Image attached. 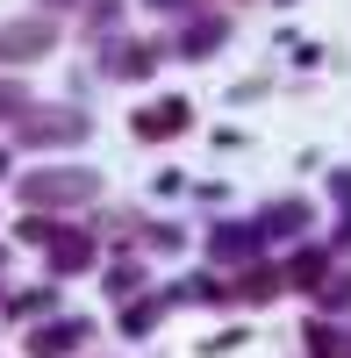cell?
I'll use <instances>...</instances> for the list:
<instances>
[{"mask_svg": "<svg viewBox=\"0 0 351 358\" xmlns=\"http://www.w3.org/2000/svg\"><path fill=\"white\" fill-rule=\"evenodd\" d=\"M308 358H344V344H337L330 322H315V330H308Z\"/></svg>", "mask_w": 351, "mask_h": 358, "instance_id": "cell-14", "label": "cell"}, {"mask_svg": "<svg viewBox=\"0 0 351 358\" xmlns=\"http://www.w3.org/2000/svg\"><path fill=\"white\" fill-rule=\"evenodd\" d=\"M50 8H86L94 22H108V15H115V0H50Z\"/></svg>", "mask_w": 351, "mask_h": 358, "instance_id": "cell-19", "label": "cell"}, {"mask_svg": "<svg viewBox=\"0 0 351 358\" xmlns=\"http://www.w3.org/2000/svg\"><path fill=\"white\" fill-rule=\"evenodd\" d=\"M0 172H8V151H0Z\"/></svg>", "mask_w": 351, "mask_h": 358, "instance_id": "cell-22", "label": "cell"}, {"mask_svg": "<svg viewBox=\"0 0 351 358\" xmlns=\"http://www.w3.org/2000/svg\"><path fill=\"white\" fill-rule=\"evenodd\" d=\"M79 344H86V322L65 315V322H43V330L29 337V358H72Z\"/></svg>", "mask_w": 351, "mask_h": 358, "instance_id": "cell-7", "label": "cell"}, {"mask_svg": "<svg viewBox=\"0 0 351 358\" xmlns=\"http://www.w3.org/2000/svg\"><path fill=\"white\" fill-rule=\"evenodd\" d=\"M0 265H8V251H0Z\"/></svg>", "mask_w": 351, "mask_h": 358, "instance_id": "cell-23", "label": "cell"}, {"mask_svg": "<svg viewBox=\"0 0 351 358\" xmlns=\"http://www.w3.org/2000/svg\"><path fill=\"white\" fill-rule=\"evenodd\" d=\"M151 322H158V301H129V308H122V330H136V337L151 330Z\"/></svg>", "mask_w": 351, "mask_h": 358, "instance_id": "cell-16", "label": "cell"}, {"mask_svg": "<svg viewBox=\"0 0 351 358\" xmlns=\"http://www.w3.org/2000/svg\"><path fill=\"white\" fill-rule=\"evenodd\" d=\"M315 294H323V308H351V273H330Z\"/></svg>", "mask_w": 351, "mask_h": 358, "instance_id": "cell-15", "label": "cell"}, {"mask_svg": "<svg viewBox=\"0 0 351 358\" xmlns=\"http://www.w3.org/2000/svg\"><path fill=\"white\" fill-rule=\"evenodd\" d=\"M222 36H229V22L222 15H201V22L180 29V57H208V50H222Z\"/></svg>", "mask_w": 351, "mask_h": 358, "instance_id": "cell-9", "label": "cell"}, {"mask_svg": "<svg viewBox=\"0 0 351 358\" xmlns=\"http://www.w3.org/2000/svg\"><path fill=\"white\" fill-rule=\"evenodd\" d=\"M187 122H194V108H187L180 94H165V101H143L129 129H136L143 143H165V136H187Z\"/></svg>", "mask_w": 351, "mask_h": 358, "instance_id": "cell-4", "label": "cell"}, {"mask_svg": "<svg viewBox=\"0 0 351 358\" xmlns=\"http://www.w3.org/2000/svg\"><path fill=\"white\" fill-rule=\"evenodd\" d=\"M50 308V287H36V294H22V301H8V315H43Z\"/></svg>", "mask_w": 351, "mask_h": 358, "instance_id": "cell-18", "label": "cell"}, {"mask_svg": "<svg viewBox=\"0 0 351 358\" xmlns=\"http://www.w3.org/2000/svg\"><path fill=\"white\" fill-rule=\"evenodd\" d=\"M8 115H29V94L15 79H0V122H8Z\"/></svg>", "mask_w": 351, "mask_h": 358, "instance_id": "cell-17", "label": "cell"}, {"mask_svg": "<svg viewBox=\"0 0 351 358\" xmlns=\"http://www.w3.org/2000/svg\"><path fill=\"white\" fill-rule=\"evenodd\" d=\"M323 280H330V251H294V258H287V287L315 294Z\"/></svg>", "mask_w": 351, "mask_h": 358, "instance_id": "cell-11", "label": "cell"}, {"mask_svg": "<svg viewBox=\"0 0 351 358\" xmlns=\"http://www.w3.org/2000/svg\"><path fill=\"white\" fill-rule=\"evenodd\" d=\"M308 222H315V215H308V201H301V194H294V201H273L266 215H258V229H266V236H301Z\"/></svg>", "mask_w": 351, "mask_h": 358, "instance_id": "cell-10", "label": "cell"}, {"mask_svg": "<svg viewBox=\"0 0 351 358\" xmlns=\"http://www.w3.org/2000/svg\"><path fill=\"white\" fill-rule=\"evenodd\" d=\"M108 294H115V301H136V294H143V273H136V265H115V273H108Z\"/></svg>", "mask_w": 351, "mask_h": 358, "instance_id": "cell-13", "label": "cell"}, {"mask_svg": "<svg viewBox=\"0 0 351 358\" xmlns=\"http://www.w3.org/2000/svg\"><path fill=\"white\" fill-rule=\"evenodd\" d=\"M330 194H337V208L351 215V172H330Z\"/></svg>", "mask_w": 351, "mask_h": 358, "instance_id": "cell-20", "label": "cell"}, {"mask_svg": "<svg viewBox=\"0 0 351 358\" xmlns=\"http://www.w3.org/2000/svg\"><path fill=\"white\" fill-rule=\"evenodd\" d=\"M86 129H94V122H86L79 108H29V115H22V136L43 143V151H50V143H79Z\"/></svg>", "mask_w": 351, "mask_h": 358, "instance_id": "cell-3", "label": "cell"}, {"mask_svg": "<svg viewBox=\"0 0 351 358\" xmlns=\"http://www.w3.org/2000/svg\"><path fill=\"white\" fill-rule=\"evenodd\" d=\"M280 287H287V273H273V265H251V273H244V287H237V294H244L251 308H266V301H280Z\"/></svg>", "mask_w": 351, "mask_h": 358, "instance_id": "cell-12", "label": "cell"}, {"mask_svg": "<svg viewBox=\"0 0 351 358\" xmlns=\"http://www.w3.org/2000/svg\"><path fill=\"white\" fill-rule=\"evenodd\" d=\"M258 244H266V229H258V222H215V236H208V251H215L222 265H251Z\"/></svg>", "mask_w": 351, "mask_h": 358, "instance_id": "cell-6", "label": "cell"}, {"mask_svg": "<svg viewBox=\"0 0 351 358\" xmlns=\"http://www.w3.org/2000/svg\"><path fill=\"white\" fill-rule=\"evenodd\" d=\"M57 50V22L50 15H22V22H0V65H36V57Z\"/></svg>", "mask_w": 351, "mask_h": 358, "instance_id": "cell-2", "label": "cell"}, {"mask_svg": "<svg viewBox=\"0 0 351 358\" xmlns=\"http://www.w3.org/2000/svg\"><path fill=\"white\" fill-rule=\"evenodd\" d=\"M94 265V236L86 229H57L50 236V273H86Z\"/></svg>", "mask_w": 351, "mask_h": 358, "instance_id": "cell-8", "label": "cell"}, {"mask_svg": "<svg viewBox=\"0 0 351 358\" xmlns=\"http://www.w3.org/2000/svg\"><path fill=\"white\" fill-rule=\"evenodd\" d=\"M143 8H158V15H187V0H143Z\"/></svg>", "mask_w": 351, "mask_h": 358, "instance_id": "cell-21", "label": "cell"}, {"mask_svg": "<svg viewBox=\"0 0 351 358\" xmlns=\"http://www.w3.org/2000/svg\"><path fill=\"white\" fill-rule=\"evenodd\" d=\"M101 72H108V79H151V72H158V43L115 36V43H108V57H101Z\"/></svg>", "mask_w": 351, "mask_h": 358, "instance_id": "cell-5", "label": "cell"}, {"mask_svg": "<svg viewBox=\"0 0 351 358\" xmlns=\"http://www.w3.org/2000/svg\"><path fill=\"white\" fill-rule=\"evenodd\" d=\"M101 179L86 165H43V172H22V208H79L94 201Z\"/></svg>", "mask_w": 351, "mask_h": 358, "instance_id": "cell-1", "label": "cell"}]
</instances>
